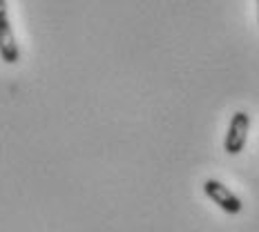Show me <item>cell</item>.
I'll list each match as a JSON object with an SVG mask.
<instances>
[{
    "instance_id": "cell-4",
    "label": "cell",
    "mask_w": 259,
    "mask_h": 232,
    "mask_svg": "<svg viewBox=\"0 0 259 232\" xmlns=\"http://www.w3.org/2000/svg\"><path fill=\"white\" fill-rule=\"evenodd\" d=\"M257 18H259V0H257Z\"/></svg>"
},
{
    "instance_id": "cell-2",
    "label": "cell",
    "mask_w": 259,
    "mask_h": 232,
    "mask_svg": "<svg viewBox=\"0 0 259 232\" xmlns=\"http://www.w3.org/2000/svg\"><path fill=\"white\" fill-rule=\"evenodd\" d=\"M0 58L9 65H16L20 61V50L7 12V0H0Z\"/></svg>"
},
{
    "instance_id": "cell-3",
    "label": "cell",
    "mask_w": 259,
    "mask_h": 232,
    "mask_svg": "<svg viewBox=\"0 0 259 232\" xmlns=\"http://www.w3.org/2000/svg\"><path fill=\"white\" fill-rule=\"evenodd\" d=\"M248 129H250V116L246 112H235L233 118H230V125H228V132H226V141H224V148L228 154H239L244 152L246 148V138H248Z\"/></svg>"
},
{
    "instance_id": "cell-1",
    "label": "cell",
    "mask_w": 259,
    "mask_h": 232,
    "mask_svg": "<svg viewBox=\"0 0 259 232\" xmlns=\"http://www.w3.org/2000/svg\"><path fill=\"white\" fill-rule=\"evenodd\" d=\"M203 192H206V197L214 203V206H219L221 210H224L226 214H239L241 208H244L241 199L217 179L203 181Z\"/></svg>"
}]
</instances>
